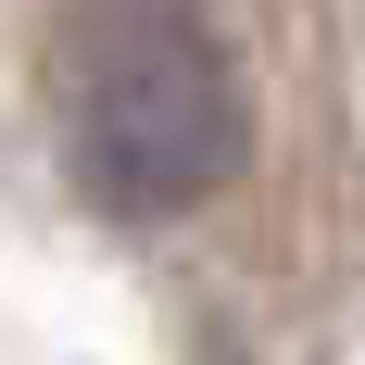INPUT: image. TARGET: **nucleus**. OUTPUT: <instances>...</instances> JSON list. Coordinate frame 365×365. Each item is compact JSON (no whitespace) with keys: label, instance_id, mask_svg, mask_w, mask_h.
Returning <instances> with one entry per match:
<instances>
[{"label":"nucleus","instance_id":"1","mask_svg":"<svg viewBox=\"0 0 365 365\" xmlns=\"http://www.w3.org/2000/svg\"><path fill=\"white\" fill-rule=\"evenodd\" d=\"M51 126L101 215H189L252 164V88L202 0H63Z\"/></svg>","mask_w":365,"mask_h":365}]
</instances>
